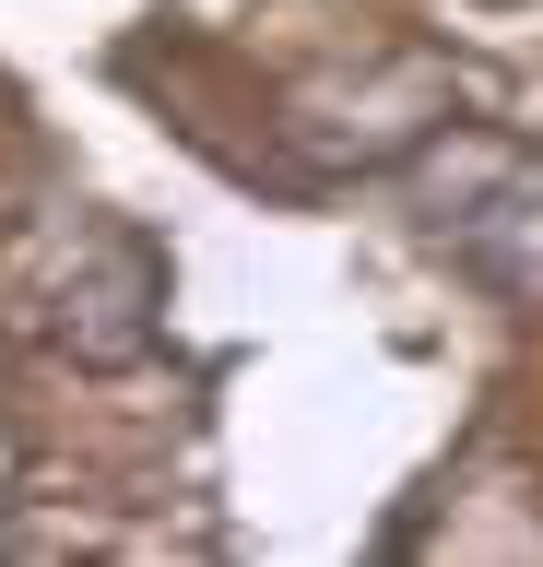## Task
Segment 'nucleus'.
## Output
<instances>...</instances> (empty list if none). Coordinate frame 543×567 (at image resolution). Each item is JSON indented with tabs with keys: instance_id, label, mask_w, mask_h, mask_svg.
<instances>
[{
	"instance_id": "obj_1",
	"label": "nucleus",
	"mask_w": 543,
	"mask_h": 567,
	"mask_svg": "<svg viewBox=\"0 0 543 567\" xmlns=\"http://www.w3.org/2000/svg\"><path fill=\"white\" fill-rule=\"evenodd\" d=\"M401 202L449 248V272L497 284V296H543V154H520L497 131H449V142H426Z\"/></svg>"
}]
</instances>
